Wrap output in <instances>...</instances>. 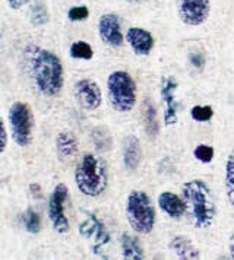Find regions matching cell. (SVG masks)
<instances>
[{
  "label": "cell",
  "instance_id": "cell-1",
  "mask_svg": "<svg viewBox=\"0 0 234 260\" xmlns=\"http://www.w3.org/2000/svg\"><path fill=\"white\" fill-rule=\"evenodd\" d=\"M26 54L37 89L46 96H56L63 89L65 83L62 60L54 53L38 47H31Z\"/></svg>",
  "mask_w": 234,
  "mask_h": 260
},
{
  "label": "cell",
  "instance_id": "cell-2",
  "mask_svg": "<svg viewBox=\"0 0 234 260\" xmlns=\"http://www.w3.org/2000/svg\"><path fill=\"white\" fill-rule=\"evenodd\" d=\"M182 196L190 224L196 230L210 228L217 218V203L210 186L203 180H189L182 186Z\"/></svg>",
  "mask_w": 234,
  "mask_h": 260
},
{
  "label": "cell",
  "instance_id": "cell-3",
  "mask_svg": "<svg viewBox=\"0 0 234 260\" xmlns=\"http://www.w3.org/2000/svg\"><path fill=\"white\" fill-rule=\"evenodd\" d=\"M75 183L82 194L88 198L101 196L108 186L105 162L97 155L85 154L75 170Z\"/></svg>",
  "mask_w": 234,
  "mask_h": 260
},
{
  "label": "cell",
  "instance_id": "cell-4",
  "mask_svg": "<svg viewBox=\"0 0 234 260\" xmlns=\"http://www.w3.org/2000/svg\"><path fill=\"white\" fill-rule=\"evenodd\" d=\"M125 213L129 226L142 236H150L155 226V209L152 206L150 196L145 191L132 190L128 194Z\"/></svg>",
  "mask_w": 234,
  "mask_h": 260
},
{
  "label": "cell",
  "instance_id": "cell-5",
  "mask_svg": "<svg viewBox=\"0 0 234 260\" xmlns=\"http://www.w3.org/2000/svg\"><path fill=\"white\" fill-rule=\"evenodd\" d=\"M107 94L117 113L132 111L138 101V88L133 76L126 71L111 72L107 78Z\"/></svg>",
  "mask_w": 234,
  "mask_h": 260
},
{
  "label": "cell",
  "instance_id": "cell-6",
  "mask_svg": "<svg viewBox=\"0 0 234 260\" xmlns=\"http://www.w3.org/2000/svg\"><path fill=\"white\" fill-rule=\"evenodd\" d=\"M9 124L12 130V139L18 146L26 148L34 138V114L26 103L16 101L9 108Z\"/></svg>",
  "mask_w": 234,
  "mask_h": 260
},
{
  "label": "cell",
  "instance_id": "cell-7",
  "mask_svg": "<svg viewBox=\"0 0 234 260\" xmlns=\"http://www.w3.org/2000/svg\"><path fill=\"white\" fill-rule=\"evenodd\" d=\"M68 196H69L68 186L60 183L54 187L48 198V219L51 222V226L54 228V231L58 234H66L70 228L68 216L65 212V205L68 202Z\"/></svg>",
  "mask_w": 234,
  "mask_h": 260
},
{
  "label": "cell",
  "instance_id": "cell-8",
  "mask_svg": "<svg viewBox=\"0 0 234 260\" xmlns=\"http://www.w3.org/2000/svg\"><path fill=\"white\" fill-rule=\"evenodd\" d=\"M175 6L182 22L189 26H200L210 18L211 0H177Z\"/></svg>",
  "mask_w": 234,
  "mask_h": 260
},
{
  "label": "cell",
  "instance_id": "cell-9",
  "mask_svg": "<svg viewBox=\"0 0 234 260\" xmlns=\"http://www.w3.org/2000/svg\"><path fill=\"white\" fill-rule=\"evenodd\" d=\"M73 94L78 101V104L85 108L94 111L97 108H100L103 104V92L101 88L98 86V83L94 82L93 79H81L75 83L73 88Z\"/></svg>",
  "mask_w": 234,
  "mask_h": 260
},
{
  "label": "cell",
  "instance_id": "cell-10",
  "mask_svg": "<svg viewBox=\"0 0 234 260\" xmlns=\"http://www.w3.org/2000/svg\"><path fill=\"white\" fill-rule=\"evenodd\" d=\"M98 36L101 41L110 46V47L117 48L122 47L123 44V32H122V25H120V18L116 13H104L98 19Z\"/></svg>",
  "mask_w": 234,
  "mask_h": 260
},
{
  "label": "cell",
  "instance_id": "cell-11",
  "mask_svg": "<svg viewBox=\"0 0 234 260\" xmlns=\"http://www.w3.org/2000/svg\"><path fill=\"white\" fill-rule=\"evenodd\" d=\"M177 82L171 76H164L161 79V100L164 106V123L165 126L177 124V101H175V89Z\"/></svg>",
  "mask_w": 234,
  "mask_h": 260
},
{
  "label": "cell",
  "instance_id": "cell-12",
  "mask_svg": "<svg viewBox=\"0 0 234 260\" xmlns=\"http://www.w3.org/2000/svg\"><path fill=\"white\" fill-rule=\"evenodd\" d=\"M126 41L138 56H148L155 46V40L151 32L139 26L129 28L126 32Z\"/></svg>",
  "mask_w": 234,
  "mask_h": 260
},
{
  "label": "cell",
  "instance_id": "cell-13",
  "mask_svg": "<svg viewBox=\"0 0 234 260\" xmlns=\"http://www.w3.org/2000/svg\"><path fill=\"white\" fill-rule=\"evenodd\" d=\"M158 208L163 211L167 216L173 219H180L186 213V205L183 198H179L173 191H163L158 196Z\"/></svg>",
  "mask_w": 234,
  "mask_h": 260
},
{
  "label": "cell",
  "instance_id": "cell-14",
  "mask_svg": "<svg viewBox=\"0 0 234 260\" xmlns=\"http://www.w3.org/2000/svg\"><path fill=\"white\" fill-rule=\"evenodd\" d=\"M142 161V149L139 139L133 135L125 138L123 142V164L129 171H135L140 166Z\"/></svg>",
  "mask_w": 234,
  "mask_h": 260
},
{
  "label": "cell",
  "instance_id": "cell-15",
  "mask_svg": "<svg viewBox=\"0 0 234 260\" xmlns=\"http://www.w3.org/2000/svg\"><path fill=\"white\" fill-rule=\"evenodd\" d=\"M168 247L177 259H200V253L198 248L195 247V244L185 236L173 237L168 243Z\"/></svg>",
  "mask_w": 234,
  "mask_h": 260
},
{
  "label": "cell",
  "instance_id": "cell-16",
  "mask_svg": "<svg viewBox=\"0 0 234 260\" xmlns=\"http://www.w3.org/2000/svg\"><path fill=\"white\" fill-rule=\"evenodd\" d=\"M56 151L60 161L72 159L78 154V139L70 132H62L56 138Z\"/></svg>",
  "mask_w": 234,
  "mask_h": 260
},
{
  "label": "cell",
  "instance_id": "cell-17",
  "mask_svg": "<svg viewBox=\"0 0 234 260\" xmlns=\"http://www.w3.org/2000/svg\"><path fill=\"white\" fill-rule=\"evenodd\" d=\"M81 234L94 238L97 246H104L105 243L110 240L108 234L105 233L104 225L101 224L94 215H90V218L81 225Z\"/></svg>",
  "mask_w": 234,
  "mask_h": 260
},
{
  "label": "cell",
  "instance_id": "cell-18",
  "mask_svg": "<svg viewBox=\"0 0 234 260\" xmlns=\"http://www.w3.org/2000/svg\"><path fill=\"white\" fill-rule=\"evenodd\" d=\"M120 251L122 257L126 260H140L145 257L143 248L139 244L138 238L130 236L129 233H123L120 237Z\"/></svg>",
  "mask_w": 234,
  "mask_h": 260
},
{
  "label": "cell",
  "instance_id": "cell-19",
  "mask_svg": "<svg viewBox=\"0 0 234 260\" xmlns=\"http://www.w3.org/2000/svg\"><path fill=\"white\" fill-rule=\"evenodd\" d=\"M224 187L228 203L234 208V146L227 156L224 166Z\"/></svg>",
  "mask_w": 234,
  "mask_h": 260
},
{
  "label": "cell",
  "instance_id": "cell-20",
  "mask_svg": "<svg viewBox=\"0 0 234 260\" xmlns=\"http://www.w3.org/2000/svg\"><path fill=\"white\" fill-rule=\"evenodd\" d=\"M143 123L150 136L154 138L158 133V120H157V108L150 100L143 106Z\"/></svg>",
  "mask_w": 234,
  "mask_h": 260
},
{
  "label": "cell",
  "instance_id": "cell-21",
  "mask_svg": "<svg viewBox=\"0 0 234 260\" xmlns=\"http://www.w3.org/2000/svg\"><path fill=\"white\" fill-rule=\"evenodd\" d=\"M69 53L70 57L76 60H91L94 56V50L91 47V44L86 43V41H82V40L72 43Z\"/></svg>",
  "mask_w": 234,
  "mask_h": 260
},
{
  "label": "cell",
  "instance_id": "cell-22",
  "mask_svg": "<svg viewBox=\"0 0 234 260\" xmlns=\"http://www.w3.org/2000/svg\"><path fill=\"white\" fill-rule=\"evenodd\" d=\"M30 21L34 26H43V25L48 24L50 21V13L47 6L43 2H38L35 3L34 6L31 8V12H30Z\"/></svg>",
  "mask_w": 234,
  "mask_h": 260
},
{
  "label": "cell",
  "instance_id": "cell-23",
  "mask_svg": "<svg viewBox=\"0 0 234 260\" xmlns=\"http://www.w3.org/2000/svg\"><path fill=\"white\" fill-rule=\"evenodd\" d=\"M22 224L23 228H25L30 234H38L40 230H41V218H40V215L35 212V211L28 209L26 212L23 213Z\"/></svg>",
  "mask_w": 234,
  "mask_h": 260
},
{
  "label": "cell",
  "instance_id": "cell-24",
  "mask_svg": "<svg viewBox=\"0 0 234 260\" xmlns=\"http://www.w3.org/2000/svg\"><path fill=\"white\" fill-rule=\"evenodd\" d=\"M214 116V110L211 106H193L190 110V117L196 121H210Z\"/></svg>",
  "mask_w": 234,
  "mask_h": 260
},
{
  "label": "cell",
  "instance_id": "cell-25",
  "mask_svg": "<svg viewBox=\"0 0 234 260\" xmlns=\"http://www.w3.org/2000/svg\"><path fill=\"white\" fill-rule=\"evenodd\" d=\"M193 155L198 161L203 162V164H208L214 158V148H211L208 145H199L195 148Z\"/></svg>",
  "mask_w": 234,
  "mask_h": 260
},
{
  "label": "cell",
  "instance_id": "cell-26",
  "mask_svg": "<svg viewBox=\"0 0 234 260\" xmlns=\"http://www.w3.org/2000/svg\"><path fill=\"white\" fill-rule=\"evenodd\" d=\"M90 16V9L86 6H73L68 11V18L72 22H81L88 19Z\"/></svg>",
  "mask_w": 234,
  "mask_h": 260
},
{
  "label": "cell",
  "instance_id": "cell-27",
  "mask_svg": "<svg viewBox=\"0 0 234 260\" xmlns=\"http://www.w3.org/2000/svg\"><path fill=\"white\" fill-rule=\"evenodd\" d=\"M6 146H8V132H6V126L3 120L0 117V155L5 152Z\"/></svg>",
  "mask_w": 234,
  "mask_h": 260
},
{
  "label": "cell",
  "instance_id": "cell-28",
  "mask_svg": "<svg viewBox=\"0 0 234 260\" xmlns=\"http://www.w3.org/2000/svg\"><path fill=\"white\" fill-rule=\"evenodd\" d=\"M28 3H30V0H8V6L11 8L12 11H19Z\"/></svg>",
  "mask_w": 234,
  "mask_h": 260
},
{
  "label": "cell",
  "instance_id": "cell-29",
  "mask_svg": "<svg viewBox=\"0 0 234 260\" xmlns=\"http://www.w3.org/2000/svg\"><path fill=\"white\" fill-rule=\"evenodd\" d=\"M228 253H230V257L234 259V233L230 237V241H228Z\"/></svg>",
  "mask_w": 234,
  "mask_h": 260
},
{
  "label": "cell",
  "instance_id": "cell-30",
  "mask_svg": "<svg viewBox=\"0 0 234 260\" xmlns=\"http://www.w3.org/2000/svg\"><path fill=\"white\" fill-rule=\"evenodd\" d=\"M129 3H142V2H147V0H126Z\"/></svg>",
  "mask_w": 234,
  "mask_h": 260
}]
</instances>
